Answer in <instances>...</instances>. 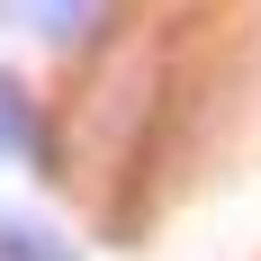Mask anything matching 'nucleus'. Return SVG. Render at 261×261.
<instances>
[{
	"label": "nucleus",
	"mask_w": 261,
	"mask_h": 261,
	"mask_svg": "<svg viewBox=\"0 0 261 261\" xmlns=\"http://www.w3.org/2000/svg\"><path fill=\"white\" fill-rule=\"evenodd\" d=\"M0 162H18V171H36V180H63V144H54L36 90H27L9 63H0Z\"/></svg>",
	"instance_id": "1"
},
{
	"label": "nucleus",
	"mask_w": 261,
	"mask_h": 261,
	"mask_svg": "<svg viewBox=\"0 0 261 261\" xmlns=\"http://www.w3.org/2000/svg\"><path fill=\"white\" fill-rule=\"evenodd\" d=\"M0 261H81V243L27 207H0Z\"/></svg>",
	"instance_id": "3"
},
{
	"label": "nucleus",
	"mask_w": 261,
	"mask_h": 261,
	"mask_svg": "<svg viewBox=\"0 0 261 261\" xmlns=\"http://www.w3.org/2000/svg\"><path fill=\"white\" fill-rule=\"evenodd\" d=\"M108 0H0V18L27 27V36H45V45H81L90 27H99Z\"/></svg>",
	"instance_id": "2"
}]
</instances>
